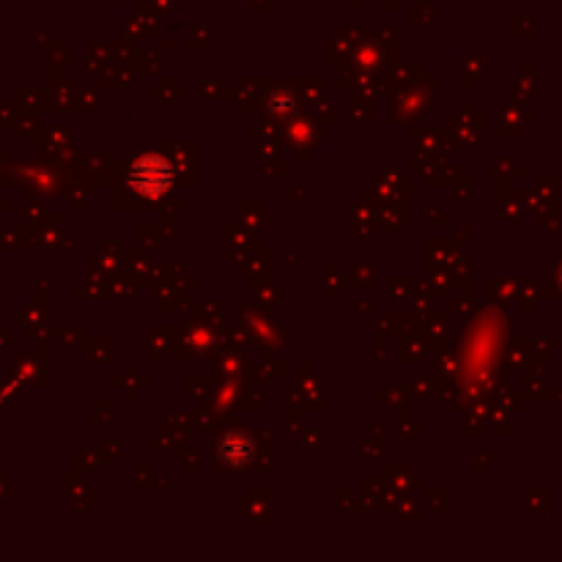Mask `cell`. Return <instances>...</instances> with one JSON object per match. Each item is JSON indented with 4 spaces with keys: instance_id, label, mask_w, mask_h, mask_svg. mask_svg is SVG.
Instances as JSON below:
<instances>
[{
    "instance_id": "1",
    "label": "cell",
    "mask_w": 562,
    "mask_h": 562,
    "mask_svg": "<svg viewBox=\"0 0 562 562\" xmlns=\"http://www.w3.org/2000/svg\"><path fill=\"white\" fill-rule=\"evenodd\" d=\"M151 165H149V159H143V162H138V167H135V173L132 176H146V182H140L138 187L143 190V192H162V187L167 184V176H154L157 170H162L165 165L159 162V159H154V170H149Z\"/></svg>"
}]
</instances>
